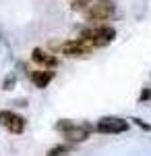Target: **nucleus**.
<instances>
[{
  "mask_svg": "<svg viewBox=\"0 0 151 156\" xmlns=\"http://www.w3.org/2000/svg\"><path fill=\"white\" fill-rule=\"evenodd\" d=\"M29 77H31V81H33L35 87L44 90V87H48L50 81L54 79V71H52V69H46V71H33V73H29Z\"/></svg>",
  "mask_w": 151,
  "mask_h": 156,
  "instance_id": "obj_8",
  "label": "nucleus"
},
{
  "mask_svg": "<svg viewBox=\"0 0 151 156\" xmlns=\"http://www.w3.org/2000/svg\"><path fill=\"white\" fill-rule=\"evenodd\" d=\"M128 121L120 119V117H104L95 123V131L106 133V135H118V133L128 131Z\"/></svg>",
  "mask_w": 151,
  "mask_h": 156,
  "instance_id": "obj_4",
  "label": "nucleus"
},
{
  "mask_svg": "<svg viewBox=\"0 0 151 156\" xmlns=\"http://www.w3.org/2000/svg\"><path fill=\"white\" fill-rule=\"evenodd\" d=\"M114 12H116V6H114L110 0H95L93 4H89V9L85 11V19L97 23V21L110 19Z\"/></svg>",
  "mask_w": 151,
  "mask_h": 156,
  "instance_id": "obj_3",
  "label": "nucleus"
},
{
  "mask_svg": "<svg viewBox=\"0 0 151 156\" xmlns=\"http://www.w3.org/2000/svg\"><path fill=\"white\" fill-rule=\"evenodd\" d=\"M70 150H72V146H69V144H58V146H54V148H50L46 156H69Z\"/></svg>",
  "mask_w": 151,
  "mask_h": 156,
  "instance_id": "obj_9",
  "label": "nucleus"
},
{
  "mask_svg": "<svg viewBox=\"0 0 151 156\" xmlns=\"http://www.w3.org/2000/svg\"><path fill=\"white\" fill-rule=\"evenodd\" d=\"M133 123H135V125H139L143 131H151V125H149V123H145V121H141V119H133Z\"/></svg>",
  "mask_w": 151,
  "mask_h": 156,
  "instance_id": "obj_11",
  "label": "nucleus"
},
{
  "mask_svg": "<svg viewBox=\"0 0 151 156\" xmlns=\"http://www.w3.org/2000/svg\"><path fill=\"white\" fill-rule=\"evenodd\" d=\"M56 131L69 140V142H85L91 131H95V125H89V123H77V121H69V119H62L56 123Z\"/></svg>",
  "mask_w": 151,
  "mask_h": 156,
  "instance_id": "obj_1",
  "label": "nucleus"
},
{
  "mask_svg": "<svg viewBox=\"0 0 151 156\" xmlns=\"http://www.w3.org/2000/svg\"><path fill=\"white\" fill-rule=\"evenodd\" d=\"M17 83V77H15V73H8L6 77H4V81H2V90H12V85Z\"/></svg>",
  "mask_w": 151,
  "mask_h": 156,
  "instance_id": "obj_10",
  "label": "nucleus"
},
{
  "mask_svg": "<svg viewBox=\"0 0 151 156\" xmlns=\"http://www.w3.org/2000/svg\"><path fill=\"white\" fill-rule=\"evenodd\" d=\"M79 37H81L83 42H87L91 48H104L110 42H114L116 29L110 27V25H95V27H89V29L81 31Z\"/></svg>",
  "mask_w": 151,
  "mask_h": 156,
  "instance_id": "obj_2",
  "label": "nucleus"
},
{
  "mask_svg": "<svg viewBox=\"0 0 151 156\" xmlns=\"http://www.w3.org/2000/svg\"><path fill=\"white\" fill-rule=\"evenodd\" d=\"M91 50H93V48L87 44V42H83L81 37H77V40H69V42H64V44L60 46V52H62L64 56H69V58L87 56Z\"/></svg>",
  "mask_w": 151,
  "mask_h": 156,
  "instance_id": "obj_6",
  "label": "nucleus"
},
{
  "mask_svg": "<svg viewBox=\"0 0 151 156\" xmlns=\"http://www.w3.org/2000/svg\"><path fill=\"white\" fill-rule=\"evenodd\" d=\"M149 98H151V90L145 87V90L141 92V96H139V102H145V100H149Z\"/></svg>",
  "mask_w": 151,
  "mask_h": 156,
  "instance_id": "obj_12",
  "label": "nucleus"
},
{
  "mask_svg": "<svg viewBox=\"0 0 151 156\" xmlns=\"http://www.w3.org/2000/svg\"><path fill=\"white\" fill-rule=\"evenodd\" d=\"M0 125L12 135H21L25 131L27 121L21 115H17L15 110H0Z\"/></svg>",
  "mask_w": 151,
  "mask_h": 156,
  "instance_id": "obj_5",
  "label": "nucleus"
},
{
  "mask_svg": "<svg viewBox=\"0 0 151 156\" xmlns=\"http://www.w3.org/2000/svg\"><path fill=\"white\" fill-rule=\"evenodd\" d=\"M31 60L37 62V65H42V67H46V69H56L60 62L54 54H50V52H46V50H42V48L31 50Z\"/></svg>",
  "mask_w": 151,
  "mask_h": 156,
  "instance_id": "obj_7",
  "label": "nucleus"
}]
</instances>
